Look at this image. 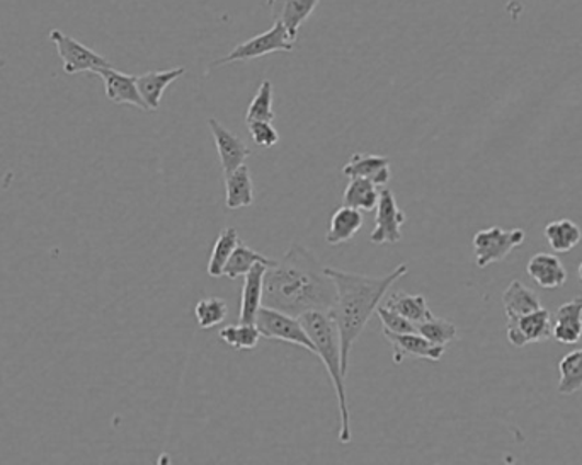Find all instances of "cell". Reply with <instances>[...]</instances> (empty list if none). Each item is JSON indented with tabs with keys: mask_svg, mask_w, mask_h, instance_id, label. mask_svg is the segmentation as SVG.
I'll use <instances>...</instances> for the list:
<instances>
[{
	"mask_svg": "<svg viewBox=\"0 0 582 465\" xmlns=\"http://www.w3.org/2000/svg\"><path fill=\"white\" fill-rule=\"evenodd\" d=\"M335 286L316 256L294 245L264 275L263 306L300 317L305 313L334 307Z\"/></svg>",
	"mask_w": 582,
	"mask_h": 465,
	"instance_id": "6da1fadb",
	"label": "cell"
},
{
	"mask_svg": "<svg viewBox=\"0 0 582 465\" xmlns=\"http://www.w3.org/2000/svg\"><path fill=\"white\" fill-rule=\"evenodd\" d=\"M335 286L334 307L329 310L332 320L338 326L339 340H341V356L343 368L347 375L351 350L365 331L368 320L377 314L378 306L384 300L385 294L393 283L408 275L409 266L399 264L396 270L385 276L360 275L339 268L323 266Z\"/></svg>",
	"mask_w": 582,
	"mask_h": 465,
	"instance_id": "7a4b0ae2",
	"label": "cell"
},
{
	"mask_svg": "<svg viewBox=\"0 0 582 465\" xmlns=\"http://www.w3.org/2000/svg\"><path fill=\"white\" fill-rule=\"evenodd\" d=\"M300 320L316 348V356L322 360L331 377L332 386H334L339 406V442L350 443L351 420L350 408H347L346 372L343 368L338 326L332 320L331 314L322 313V310L305 313L300 316Z\"/></svg>",
	"mask_w": 582,
	"mask_h": 465,
	"instance_id": "3957f363",
	"label": "cell"
},
{
	"mask_svg": "<svg viewBox=\"0 0 582 465\" xmlns=\"http://www.w3.org/2000/svg\"><path fill=\"white\" fill-rule=\"evenodd\" d=\"M294 48L295 39L289 36L288 31L279 21H274L270 31H264L261 35L240 43L229 55L212 61L208 69L214 70L217 67L229 66L233 61L254 60V58L266 57V55L276 54V52H294Z\"/></svg>",
	"mask_w": 582,
	"mask_h": 465,
	"instance_id": "277c9868",
	"label": "cell"
},
{
	"mask_svg": "<svg viewBox=\"0 0 582 465\" xmlns=\"http://www.w3.org/2000/svg\"><path fill=\"white\" fill-rule=\"evenodd\" d=\"M255 326L266 340L282 341V343L295 344L316 355L310 336L305 331L300 317L289 316L282 310L261 307L255 317Z\"/></svg>",
	"mask_w": 582,
	"mask_h": 465,
	"instance_id": "5b68a950",
	"label": "cell"
},
{
	"mask_svg": "<svg viewBox=\"0 0 582 465\" xmlns=\"http://www.w3.org/2000/svg\"><path fill=\"white\" fill-rule=\"evenodd\" d=\"M525 237L523 229L504 230L501 227H489L479 230L472 240L477 266L488 268L506 260L514 249L525 242Z\"/></svg>",
	"mask_w": 582,
	"mask_h": 465,
	"instance_id": "8992f818",
	"label": "cell"
},
{
	"mask_svg": "<svg viewBox=\"0 0 582 465\" xmlns=\"http://www.w3.org/2000/svg\"><path fill=\"white\" fill-rule=\"evenodd\" d=\"M50 39L64 64V72L69 76L79 72L95 73L100 69L111 67V61L106 57L95 54L89 46L82 45L72 36L65 35L60 30H52Z\"/></svg>",
	"mask_w": 582,
	"mask_h": 465,
	"instance_id": "52a82bcc",
	"label": "cell"
},
{
	"mask_svg": "<svg viewBox=\"0 0 582 465\" xmlns=\"http://www.w3.org/2000/svg\"><path fill=\"white\" fill-rule=\"evenodd\" d=\"M377 220L375 229L369 236L374 245H397L402 240V226L406 224V212L397 203L392 190H380L378 199Z\"/></svg>",
	"mask_w": 582,
	"mask_h": 465,
	"instance_id": "ba28073f",
	"label": "cell"
},
{
	"mask_svg": "<svg viewBox=\"0 0 582 465\" xmlns=\"http://www.w3.org/2000/svg\"><path fill=\"white\" fill-rule=\"evenodd\" d=\"M507 341L513 347L523 348L526 344L541 343L552 336V317L547 309L533 310L526 316L507 320Z\"/></svg>",
	"mask_w": 582,
	"mask_h": 465,
	"instance_id": "9c48e42d",
	"label": "cell"
},
{
	"mask_svg": "<svg viewBox=\"0 0 582 465\" xmlns=\"http://www.w3.org/2000/svg\"><path fill=\"white\" fill-rule=\"evenodd\" d=\"M385 340L390 343L393 351V362L399 365L406 359H423L431 360V362H438L445 355L446 347L433 344L426 338L419 334V332H396L385 331Z\"/></svg>",
	"mask_w": 582,
	"mask_h": 465,
	"instance_id": "30bf717a",
	"label": "cell"
},
{
	"mask_svg": "<svg viewBox=\"0 0 582 465\" xmlns=\"http://www.w3.org/2000/svg\"><path fill=\"white\" fill-rule=\"evenodd\" d=\"M208 126L212 135H214L224 174H229L244 165L246 159L251 156V150L246 146V141L232 134L229 128H225L217 118H209Z\"/></svg>",
	"mask_w": 582,
	"mask_h": 465,
	"instance_id": "8fae6325",
	"label": "cell"
},
{
	"mask_svg": "<svg viewBox=\"0 0 582 465\" xmlns=\"http://www.w3.org/2000/svg\"><path fill=\"white\" fill-rule=\"evenodd\" d=\"M95 73L103 79L104 92H106V98L111 103L129 104V106L138 107V110L149 111L145 101L141 100L140 91H138L137 76L119 72L113 66L100 69Z\"/></svg>",
	"mask_w": 582,
	"mask_h": 465,
	"instance_id": "7c38bea8",
	"label": "cell"
},
{
	"mask_svg": "<svg viewBox=\"0 0 582 465\" xmlns=\"http://www.w3.org/2000/svg\"><path fill=\"white\" fill-rule=\"evenodd\" d=\"M267 268L270 266L266 264L258 263L251 268L249 273H246L244 286L240 295L239 322L254 325L259 309L263 307L264 275H266Z\"/></svg>",
	"mask_w": 582,
	"mask_h": 465,
	"instance_id": "4fadbf2b",
	"label": "cell"
},
{
	"mask_svg": "<svg viewBox=\"0 0 582 465\" xmlns=\"http://www.w3.org/2000/svg\"><path fill=\"white\" fill-rule=\"evenodd\" d=\"M343 172L350 180L351 178H365L378 188L387 184L392 178L390 159L385 156H375V154H353L347 165L344 166Z\"/></svg>",
	"mask_w": 582,
	"mask_h": 465,
	"instance_id": "5bb4252c",
	"label": "cell"
},
{
	"mask_svg": "<svg viewBox=\"0 0 582 465\" xmlns=\"http://www.w3.org/2000/svg\"><path fill=\"white\" fill-rule=\"evenodd\" d=\"M526 271L535 280V283L545 291L560 288L563 283L568 282V270L563 266L562 261L556 254H548V252H538V254L533 256L526 264Z\"/></svg>",
	"mask_w": 582,
	"mask_h": 465,
	"instance_id": "9a60e30c",
	"label": "cell"
},
{
	"mask_svg": "<svg viewBox=\"0 0 582 465\" xmlns=\"http://www.w3.org/2000/svg\"><path fill=\"white\" fill-rule=\"evenodd\" d=\"M552 336L559 343L575 344L582 338V297L572 298L557 309Z\"/></svg>",
	"mask_w": 582,
	"mask_h": 465,
	"instance_id": "2e32d148",
	"label": "cell"
},
{
	"mask_svg": "<svg viewBox=\"0 0 582 465\" xmlns=\"http://www.w3.org/2000/svg\"><path fill=\"white\" fill-rule=\"evenodd\" d=\"M186 73V67H175V69L160 70V72H147L137 76L138 91L141 100L147 104V110L157 111L166 89Z\"/></svg>",
	"mask_w": 582,
	"mask_h": 465,
	"instance_id": "e0dca14e",
	"label": "cell"
},
{
	"mask_svg": "<svg viewBox=\"0 0 582 465\" xmlns=\"http://www.w3.org/2000/svg\"><path fill=\"white\" fill-rule=\"evenodd\" d=\"M320 0H274L271 4L274 21H279L297 42L301 24L309 20Z\"/></svg>",
	"mask_w": 582,
	"mask_h": 465,
	"instance_id": "ac0fdd59",
	"label": "cell"
},
{
	"mask_svg": "<svg viewBox=\"0 0 582 465\" xmlns=\"http://www.w3.org/2000/svg\"><path fill=\"white\" fill-rule=\"evenodd\" d=\"M254 203V183L248 166L225 174V205L229 211H239Z\"/></svg>",
	"mask_w": 582,
	"mask_h": 465,
	"instance_id": "d6986e66",
	"label": "cell"
},
{
	"mask_svg": "<svg viewBox=\"0 0 582 465\" xmlns=\"http://www.w3.org/2000/svg\"><path fill=\"white\" fill-rule=\"evenodd\" d=\"M363 224H365V218H363L362 211L353 206H341L332 214L331 222H329L328 234H326L328 245L339 246L350 242L362 230Z\"/></svg>",
	"mask_w": 582,
	"mask_h": 465,
	"instance_id": "ffe728a7",
	"label": "cell"
},
{
	"mask_svg": "<svg viewBox=\"0 0 582 465\" xmlns=\"http://www.w3.org/2000/svg\"><path fill=\"white\" fill-rule=\"evenodd\" d=\"M503 306L507 320H510L541 309V302L540 297L535 292L529 291L525 283L513 280L503 294Z\"/></svg>",
	"mask_w": 582,
	"mask_h": 465,
	"instance_id": "44dd1931",
	"label": "cell"
},
{
	"mask_svg": "<svg viewBox=\"0 0 582 465\" xmlns=\"http://www.w3.org/2000/svg\"><path fill=\"white\" fill-rule=\"evenodd\" d=\"M385 307L396 310L400 316L411 320L412 325H419L423 320L430 319L434 314L431 313L430 306L424 295H411L406 292H396L385 300Z\"/></svg>",
	"mask_w": 582,
	"mask_h": 465,
	"instance_id": "7402d4cb",
	"label": "cell"
},
{
	"mask_svg": "<svg viewBox=\"0 0 582 465\" xmlns=\"http://www.w3.org/2000/svg\"><path fill=\"white\" fill-rule=\"evenodd\" d=\"M545 239L556 252H569L582 240L581 227L569 218L550 222L545 227Z\"/></svg>",
	"mask_w": 582,
	"mask_h": 465,
	"instance_id": "603a6c76",
	"label": "cell"
},
{
	"mask_svg": "<svg viewBox=\"0 0 582 465\" xmlns=\"http://www.w3.org/2000/svg\"><path fill=\"white\" fill-rule=\"evenodd\" d=\"M380 199L377 184L365 178H351L344 190L343 205L353 206L362 212H374Z\"/></svg>",
	"mask_w": 582,
	"mask_h": 465,
	"instance_id": "cb8c5ba5",
	"label": "cell"
},
{
	"mask_svg": "<svg viewBox=\"0 0 582 465\" xmlns=\"http://www.w3.org/2000/svg\"><path fill=\"white\" fill-rule=\"evenodd\" d=\"M258 263L266 264V266H273L276 263V260H271L264 254H259L254 249L246 246L244 242H239L237 245L236 251L230 256V260L225 264L224 276L230 280L240 279V276H246V273L251 271L252 266H255Z\"/></svg>",
	"mask_w": 582,
	"mask_h": 465,
	"instance_id": "d4e9b609",
	"label": "cell"
},
{
	"mask_svg": "<svg viewBox=\"0 0 582 465\" xmlns=\"http://www.w3.org/2000/svg\"><path fill=\"white\" fill-rule=\"evenodd\" d=\"M239 242V234H237V229H233V227H227V229H224L218 234L214 249H212V254H209V276H214V279H220V276H224L225 264L230 260V256L236 251Z\"/></svg>",
	"mask_w": 582,
	"mask_h": 465,
	"instance_id": "484cf974",
	"label": "cell"
},
{
	"mask_svg": "<svg viewBox=\"0 0 582 465\" xmlns=\"http://www.w3.org/2000/svg\"><path fill=\"white\" fill-rule=\"evenodd\" d=\"M559 375L557 390L562 396H572L582 389V348L560 360Z\"/></svg>",
	"mask_w": 582,
	"mask_h": 465,
	"instance_id": "4316f807",
	"label": "cell"
},
{
	"mask_svg": "<svg viewBox=\"0 0 582 465\" xmlns=\"http://www.w3.org/2000/svg\"><path fill=\"white\" fill-rule=\"evenodd\" d=\"M218 336H220V340L225 344H229L230 348H236V350L240 351L254 350L259 344V340L263 338L258 326L246 325V322L225 326V328L220 329Z\"/></svg>",
	"mask_w": 582,
	"mask_h": 465,
	"instance_id": "83f0119b",
	"label": "cell"
},
{
	"mask_svg": "<svg viewBox=\"0 0 582 465\" xmlns=\"http://www.w3.org/2000/svg\"><path fill=\"white\" fill-rule=\"evenodd\" d=\"M229 316V306L220 297L202 298L194 306V317L202 329H214Z\"/></svg>",
	"mask_w": 582,
	"mask_h": 465,
	"instance_id": "f1b7e54d",
	"label": "cell"
},
{
	"mask_svg": "<svg viewBox=\"0 0 582 465\" xmlns=\"http://www.w3.org/2000/svg\"><path fill=\"white\" fill-rule=\"evenodd\" d=\"M415 332H419V334L426 338L431 343L440 344V347H446V344L452 343V341L458 338L457 326L449 322V320L436 316L415 325Z\"/></svg>",
	"mask_w": 582,
	"mask_h": 465,
	"instance_id": "f546056e",
	"label": "cell"
},
{
	"mask_svg": "<svg viewBox=\"0 0 582 465\" xmlns=\"http://www.w3.org/2000/svg\"><path fill=\"white\" fill-rule=\"evenodd\" d=\"M274 118L276 116L273 111V84L271 80H264L263 84L259 86L254 100L249 104L246 122H252V120L274 122Z\"/></svg>",
	"mask_w": 582,
	"mask_h": 465,
	"instance_id": "4dcf8cb0",
	"label": "cell"
},
{
	"mask_svg": "<svg viewBox=\"0 0 582 465\" xmlns=\"http://www.w3.org/2000/svg\"><path fill=\"white\" fill-rule=\"evenodd\" d=\"M248 128L255 146L264 147V149H273L279 141V134L274 128L273 122L252 120V122H248Z\"/></svg>",
	"mask_w": 582,
	"mask_h": 465,
	"instance_id": "1f68e13d",
	"label": "cell"
},
{
	"mask_svg": "<svg viewBox=\"0 0 582 465\" xmlns=\"http://www.w3.org/2000/svg\"><path fill=\"white\" fill-rule=\"evenodd\" d=\"M377 316L380 317L385 331L396 332V334L415 332V325H412L411 320L400 316L396 310L381 306V304L378 306Z\"/></svg>",
	"mask_w": 582,
	"mask_h": 465,
	"instance_id": "d6a6232c",
	"label": "cell"
},
{
	"mask_svg": "<svg viewBox=\"0 0 582 465\" xmlns=\"http://www.w3.org/2000/svg\"><path fill=\"white\" fill-rule=\"evenodd\" d=\"M578 273H579V279L582 280V263L579 264V270H578Z\"/></svg>",
	"mask_w": 582,
	"mask_h": 465,
	"instance_id": "836d02e7",
	"label": "cell"
},
{
	"mask_svg": "<svg viewBox=\"0 0 582 465\" xmlns=\"http://www.w3.org/2000/svg\"><path fill=\"white\" fill-rule=\"evenodd\" d=\"M274 0H266V4L270 5L271 8V4H273Z\"/></svg>",
	"mask_w": 582,
	"mask_h": 465,
	"instance_id": "e575fe53",
	"label": "cell"
}]
</instances>
